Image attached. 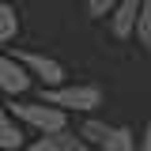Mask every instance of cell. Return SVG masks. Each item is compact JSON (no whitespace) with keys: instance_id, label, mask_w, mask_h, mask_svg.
I'll return each mask as SVG.
<instances>
[{"instance_id":"obj_1","label":"cell","mask_w":151,"mask_h":151,"mask_svg":"<svg viewBox=\"0 0 151 151\" xmlns=\"http://www.w3.org/2000/svg\"><path fill=\"white\" fill-rule=\"evenodd\" d=\"M12 117H15L23 129H30L38 132V136H57V132H64L68 129V113L60 110V106H49V102H23V98H15L12 106Z\"/></svg>"},{"instance_id":"obj_6","label":"cell","mask_w":151,"mask_h":151,"mask_svg":"<svg viewBox=\"0 0 151 151\" xmlns=\"http://www.w3.org/2000/svg\"><path fill=\"white\" fill-rule=\"evenodd\" d=\"M23 144H27V129L12 117V110L0 98V151H19Z\"/></svg>"},{"instance_id":"obj_14","label":"cell","mask_w":151,"mask_h":151,"mask_svg":"<svg viewBox=\"0 0 151 151\" xmlns=\"http://www.w3.org/2000/svg\"><path fill=\"white\" fill-rule=\"evenodd\" d=\"M136 151H151V117H147V125H144V132H140V144H136Z\"/></svg>"},{"instance_id":"obj_5","label":"cell","mask_w":151,"mask_h":151,"mask_svg":"<svg viewBox=\"0 0 151 151\" xmlns=\"http://www.w3.org/2000/svg\"><path fill=\"white\" fill-rule=\"evenodd\" d=\"M147 0H121L117 8H113V15H110V34L113 38H132L136 34V19H140V8H144Z\"/></svg>"},{"instance_id":"obj_15","label":"cell","mask_w":151,"mask_h":151,"mask_svg":"<svg viewBox=\"0 0 151 151\" xmlns=\"http://www.w3.org/2000/svg\"><path fill=\"white\" fill-rule=\"evenodd\" d=\"M147 4H151V0H147Z\"/></svg>"},{"instance_id":"obj_3","label":"cell","mask_w":151,"mask_h":151,"mask_svg":"<svg viewBox=\"0 0 151 151\" xmlns=\"http://www.w3.org/2000/svg\"><path fill=\"white\" fill-rule=\"evenodd\" d=\"M15 57L23 60V68L34 76L42 87H60V83H64V76H68L60 60H53V57H45V53H34V49H19Z\"/></svg>"},{"instance_id":"obj_9","label":"cell","mask_w":151,"mask_h":151,"mask_svg":"<svg viewBox=\"0 0 151 151\" xmlns=\"http://www.w3.org/2000/svg\"><path fill=\"white\" fill-rule=\"evenodd\" d=\"M15 34H19V15H15V8H12V4H4V0H0V45L15 42Z\"/></svg>"},{"instance_id":"obj_4","label":"cell","mask_w":151,"mask_h":151,"mask_svg":"<svg viewBox=\"0 0 151 151\" xmlns=\"http://www.w3.org/2000/svg\"><path fill=\"white\" fill-rule=\"evenodd\" d=\"M30 83H34V76L23 68V60H19L15 53H4V49H0V94L23 98V94L30 91Z\"/></svg>"},{"instance_id":"obj_2","label":"cell","mask_w":151,"mask_h":151,"mask_svg":"<svg viewBox=\"0 0 151 151\" xmlns=\"http://www.w3.org/2000/svg\"><path fill=\"white\" fill-rule=\"evenodd\" d=\"M42 102L60 106L64 113H94L106 102V91L98 83H60V87H42Z\"/></svg>"},{"instance_id":"obj_7","label":"cell","mask_w":151,"mask_h":151,"mask_svg":"<svg viewBox=\"0 0 151 151\" xmlns=\"http://www.w3.org/2000/svg\"><path fill=\"white\" fill-rule=\"evenodd\" d=\"M79 136H83V144H87V147H102V144H106V136H110L113 132V125H106V121H98V117H91V113H87V117H83V121H79Z\"/></svg>"},{"instance_id":"obj_13","label":"cell","mask_w":151,"mask_h":151,"mask_svg":"<svg viewBox=\"0 0 151 151\" xmlns=\"http://www.w3.org/2000/svg\"><path fill=\"white\" fill-rule=\"evenodd\" d=\"M19 151H60L53 144V136H38V140H30V144H23Z\"/></svg>"},{"instance_id":"obj_11","label":"cell","mask_w":151,"mask_h":151,"mask_svg":"<svg viewBox=\"0 0 151 151\" xmlns=\"http://www.w3.org/2000/svg\"><path fill=\"white\" fill-rule=\"evenodd\" d=\"M136 42H140L144 49H151V4L140 8V19H136Z\"/></svg>"},{"instance_id":"obj_10","label":"cell","mask_w":151,"mask_h":151,"mask_svg":"<svg viewBox=\"0 0 151 151\" xmlns=\"http://www.w3.org/2000/svg\"><path fill=\"white\" fill-rule=\"evenodd\" d=\"M53 144H57L60 151H91L87 144H83V136H79V132H72V129L57 132V136H53Z\"/></svg>"},{"instance_id":"obj_8","label":"cell","mask_w":151,"mask_h":151,"mask_svg":"<svg viewBox=\"0 0 151 151\" xmlns=\"http://www.w3.org/2000/svg\"><path fill=\"white\" fill-rule=\"evenodd\" d=\"M136 144H140V140H136V132H132L129 125H113V132L106 136V144L98 151H136Z\"/></svg>"},{"instance_id":"obj_12","label":"cell","mask_w":151,"mask_h":151,"mask_svg":"<svg viewBox=\"0 0 151 151\" xmlns=\"http://www.w3.org/2000/svg\"><path fill=\"white\" fill-rule=\"evenodd\" d=\"M117 4H121V0H87V15L91 19H110Z\"/></svg>"}]
</instances>
